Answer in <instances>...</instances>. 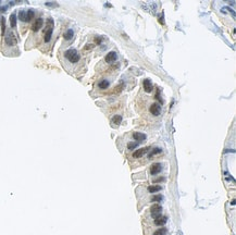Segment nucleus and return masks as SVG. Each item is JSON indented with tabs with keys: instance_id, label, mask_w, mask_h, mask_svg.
I'll return each instance as SVG.
<instances>
[{
	"instance_id": "6",
	"label": "nucleus",
	"mask_w": 236,
	"mask_h": 235,
	"mask_svg": "<svg viewBox=\"0 0 236 235\" xmlns=\"http://www.w3.org/2000/svg\"><path fill=\"white\" fill-rule=\"evenodd\" d=\"M42 23H44V21H42V19H41V18H38V19L35 21V23H34V24H33V26H32V29H33V31H34V32H37L38 29H39V28H40L41 26H42Z\"/></svg>"
},
{
	"instance_id": "2",
	"label": "nucleus",
	"mask_w": 236,
	"mask_h": 235,
	"mask_svg": "<svg viewBox=\"0 0 236 235\" xmlns=\"http://www.w3.org/2000/svg\"><path fill=\"white\" fill-rule=\"evenodd\" d=\"M52 31H53V20L48 19L47 20V29L45 32V41L48 42L50 41L51 36H52Z\"/></svg>"
},
{
	"instance_id": "31",
	"label": "nucleus",
	"mask_w": 236,
	"mask_h": 235,
	"mask_svg": "<svg viewBox=\"0 0 236 235\" xmlns=\"http://www.w3.org/2000/svg\"><path fill=\"white\" fill-rule=\"evenodd\" d=\"M0 23H1V20H0Z\"/></svg>"
},
{
	"instance_id": "8",
	"label": "nucleus",
	"mask_w": 236,
	"mask_h": 235,
	"mask_svg": "<svg viewBox=\"0 0 236 235\" xmlns=\"http://www.w3.org/2000/svg\"><path fill=\"white\" fill-rule=\"evenodd\" d=\"M161 169H162L161 163H155V164H152L151 168H150V173L155 175L157 173H159V172L161 171Z\"/></svg>"
},
{
	"instance_id": "23",
	"label": "nucleus",
	"mask_w": 236,
	"mask_h": 235,
	"mask_svg": "<svg viewBox=\"0 0 236 235\" xmlns=\"http://www.w3.org/2000/svg\"><path fill=\"white\" fill-rule=\"evenodd\" d=\"M161 200H162L161 195H155V196H152V198H151V201H161Z\"/></svg>"
},
{
	"instance_id": "18",
	"label": "nucleus",
	"mask_w": 236,
	"mask_h": 235,
	"mask_svg": "<svg viewBox=\"0 0 236 235\" xmlns=\"http://www.w3.org/2000/svg\"><path fill=\"white\" fill-rule=\"evenodd\" d=\"M121 122H122V117L119 114V115H114L113 117V119H112V123H114V124H116V125H119Z\"/></svg>"
},
{
	"instance_id": "20",
	"label": "nucleus",
	"mask_w": 236,
	"mask_h": 235,
	"mask_svg": "<svg viewBox=\"0 0 236 235\" xmlns=\"http://www.w3.org/2000/svg\"><path fill=\"white\" fill-rule=\"evenodd\" d=\"M19 19L23 22H26V11H24V10L20 11L19 12Z\"/></svg>"
},
{
	"instance_id": "14",
	"label": "nucleus",
	"mask_w": 236,
	"mask_h": 235,
	"mask_svg": "<svg viewBox=\"0 0 236 235\" xmlns=\"http://www.w3.org/2000/svg\"><path fill=\"white\" fill-rule=\"evenodd\" d=\"M73 36H74V32L72 31V29H68V31L64 33V39H67V40H70V39H72Z\"/></svg>"
},
{
	"instance_id": "24",
	"label": "nucleus",
	"mask_w": 236,
	"mask_h": 235,
	"mask_svg": "<svg viewBox=\"0 0 236 235\" xmlns=\"http://www.w3.org/2000/svg\"><path fill=\"white\" fill-rule=\"evenodd\" d=\"M123 87H124V84L122 83L121 85H119V86H116V87H115V89H114V92H120L123 89Z\"/></svg>"
},
{
	"instance_id": "19",
	"label": "nucleus",
	"mask_w": 236,
	"mask_h": 235,
	"mask_svg": "<svg viewBox=\"0 0 236 235\" xmlns=\"http://www.w3.org/2000/svg\"><path fill=\"white\" fill-rule=\"evenodd\" d=\"M33 18H34V11L33 10H27L26 11V22L31 21Z\"/></svg>"
},
{
	"instance_id": "17",
	"label": "nucleus",
	"mask_w": 236,
	"mask_h": 235,
	"mask_svg": "<svg viewBox=\"0 0 236 235\" xmlns=\"http://www.w3.org/2000/svg\"><path fill=\"white\" fill-rule=\"evenodd\" d=\"M166 233H168V230H166L165 227H161V229L157 230L156 232L153 233V235H166Z\"/></svg>"
},
{
	"instance_id": "30",
	"label": "nucleus",
	"mask_w": 236,
	"mask_h": 235,
	"mask_svg": "<svg viewBox=\"0 0 236 235\" xmlns=\"http://www.w3.org/2000/svg\"><path fill=\"white\" fill-rule=\"evenodd\" d=\"M161 181H164V177H159L158 180H156V182H161Z\"/></svg>"
},
{
	"instance_id": "3",
	"label": "nucleus",
	"mask_w": 236,
	"mask_h": 235,
	"mask_svg": "<svg viewBox=\"0 0 236 235\" xmlns=\"http://www.w3.org/2000/svg\"><path fill=\"white\" fill-rule=\"evenodd\" d=\"M151 216L155 218H158L160 214H161V211H162V208H161V206L160 205H158V204H156V205H153V206L151 207Z\"/></svg>"
},
{
	"instance_id": "11",
	"label": "nucleus",
	"mask_w": 236,
	"mask_h": 235,
	"mask_svg": "<svg viewBox=\"0 0 236 235\" xmlns=\"http://www.w3.org/2000/svg\"><path fill=\"white\" fill-rule=\"evenodd\" d=\"M133 137H134V139L138 140L139 143H142V142H144L146 139V135L143 134V133H139V132H135V133L133 134Z\"/></svg>"
},
{
	"instance_id": "10",
	"label": "nucleus",
	"mask_w": 236,
	"mask_h": 235,
	"mask_svg": "<svg viewBox=\"0 0 236 235\" xmlns=\"http://www.w3.org/2000/svg\"><path fill=\"white\" fill-rule=\"evenodd\" d=\"M150 112L153 115H159L160 114V106L158 104H152L150 106Z\"/></svg>"
},
{
	"instance_id": "12",
	"label": "nucleus",
	"mask_w": 236,
	"mask_h": 235,
	"mask_svg": "<svg viewBox=\"0 0 236 235\" xmlns=\"http://www.w3.org/2000/svg\"><path fill=\"white\" fill-rule=\"evenodd\" d=\"M166 221H168L166 217H161V216H159L158 218H156V219H155V224H156V225L161 226V225H163V224L166 223Z\"/></svg>"
},
{
	"instance_id": "4",
	"label": "nucleus",
	"mask_w": 236,
	"mask_h": 235,
	"mask_svg": "<svg viewBox=\"0 0 236 235\" xmlns=\"http://www.w3.org/2000/svg\"><path fill=\"white\" fill-rule=\"evenodd\" d=\"M6 42H7V45H9V46H14L16 44L15 35L13 34V33H9V34L6 36Z\"/></svg>"
},
{
	"instance_id": "27",
	"label": "nucleus",
	"mask_w": 236,
	"mask_h": 235,
	"mask_svg": "<svg viewBox=\"0 0 236 235\" xmlns=\"http://www.w3.org/2000/svg\"><path fill=\"white\" fill-rule=\"evenodd\" d=\"M94 48V45H90V44H88L86 47H85V50H89V49H93Z\"/></svg>"
},
{
	"instance_id": "13",
	"label": "nucleus",
	"mask_w": 236,
	"mask_h": 235,
	"mask_svg": "<svg viewBox=\"0 0 236 235\" xmlns=\"http://www.w3.org/2000/svg\"><path fill=\"white\" fill-rule=\"evenodd\" d=\"M161 191V186L160 185H151V186L148 187V192L149 193H157V192Z\"/></svg>"
},
{
	"instance_id": "22",
	"label": "nucleus",
	"mask_w": 236,
	"mask_h": 235,
	"mask_svg": "<svg viewBox=\"0 0 236 235\" xmlns=\"http://www.w3.org/2000/svg\"><path fill=\"white\" fill-rule=\"evenodd\" d=\"M161 153V148H155L151 153H150V155H149V158H151L153 155H157V154H160Z\"/></svg>"
},
{
	"instance_id": "16",
	"label": "nucleus",
	"mask_w": 236,
	"mask_h": 235,
	"mask_svg": "<svg viewBox=\"0 0 236 235\" xmlns=\"http://www.w3.org/2000/svg\"><path fill=\"white\" fill-rule=\"evenodd\" d=\"M10 23H11L12 27H15L16 26V15H15V13H12V14L10 15Z\"/></svg>"
},
{
	"instance_id": "26",
	"label": "nucleus",
	"mask_w": 236,
	"mask_h": 235,
	"mask_svg": "<svg viewBox=\"0 0 236 235\" xmlns=\"http://www.w3.org/2000/svg\"><path fill=\"white\" fill-rule=\"evenodd\" d=\"M156 98L158 99L159 101H161V97H160V90H159V89H157V95H156Z\"/></svg>"
},
{
	"instance_id": "5",
	"label": "nucleus",
	"mask_w": 236,
	"mask_h": 235,
	"mask_svg": "<svg viewBox=\"0 0 236 235\" xmlns=\"http://www.w3.org/2000/svg\"><path fill=\"white\" fill-rule=\"evenodd\" d=\"M116 60V52L114 51H111L109 54L106 55V57H104V61L107 62V63H112Z\"/></svg>"
},
{
	"instance_id": "28",
	"label": "nucleus",
	"mask_w": 236,
	"mask_h": 235,
	"mask_svg": "<svg viewBox=\"0 0 236 235\" xmlns=\"http://www.w3.org/2000/svg\"><path fill=\"white\" fill-rule=\"evenodd\" d=\"M46 6H48V7H57L58 5H57V3H52V2H47V3H46Z\"/></svg>"
},
{
	"instance_id": "1",
	"label": "nucleus",
	"mask_w": 236,
	"mask_h": 235,
	"mask_svg": "<svg viewBox=\"0 0 236 235\" xmlns=\"http://www.w3.org/2000/svg\"><path fill=\"white\" fill-rule=\"evenodd\" d=\"M65 58L68 59L70 62H72V63H76V62L80 61V55H78V52L77 50H75V49H69V50L65 51Z\"/></svg>"
},
{
	"instance_id": "21",
	"label": "nucleus",
	"mask_w": 236,
	"mask_h": 235,
	"mask_svg": "<svg viewBox=\"0 0 236 235\" xmlns=\"http://www.w3.org/2000/svg\"><path fill=\"white\" fill-rule=\"evenodd\" d=\"M137 146H138V143H135V142H130L129 145H127V148H129L130 150H133V149H135Z\"/></svg>"
},
{
	"instance_id": "15",
	"label": "nucleus",
	"mask_w": 236,
	"mask_h": 235,
	"mask_svg": "<svg viewBox=\"0 0 236 235\" xmlns=\"http://www.w3.org/2000/svg\"><path fill=\"white\" fill-rule=\"evenodd\" d=\"M98 86H99V88L101 89H106L109 87V81H107V79H102V81H100V83L98 84Z\"/></svg>"
},
{
	"instance_id": "25",
	"label": "nucleus",
	"mask_w": 236,
	"mask_h": 235,
	"mask_svg": "<svg viewBox=\"0 0 236 235\" xmlns=\"http://www.w3.org/2000/svg\"><path fill=\"white\" fill-rule=\"evenodd\" d=\"M101 41H102V38L101 37H95V42H96L97 45H100Z\"/></svg>"
},
{
	"instance_id": "7",
	"label": "nucleus",
	"mask_w": 236,
	"mask_h": 235,
	"mask_svg": "<svg viewBox=\"0 0 236 235\" xmlns=\"http://www.w3.org/2000/svg\"><path fill=\"white\" fill-rule=\"evenodd\" d=\"M143 86H144V90L146 92H150L152 90V84L149 79H144L143 82Z\"/></svg>"
},
{
	"instance_id": "9",
	"label": "nucleus",
	"mask_w": 236,
	"mask_h": 235,
	"mask_svg": "<svg viewBox=\"0 0 236 235\" xmlns=\"http://www.w3.org/2000/svg\"><path fill=\"white\" fill-rule=\"evenodd\" d=\"M149 149H150L149 147H147V148H142V149H137L135 153L133 154V157H134V158H140L144 154H146Z\"/></svg>"
},
{
	"instance_id": "29",
	"label": "nucleus",
	"mask_w": 236,
	"mask_h": 235,
	"mask_svg": "<svg viewBox=\"0 0 236 235\" xmlns=\"http://www.w3.org/2000/svg\"><path fill=\"white\" fill-rule=\"evenodd\" d=\"M159 22L161 23V24H164V21H163V16H161V18L159 19Z\"/></svg>"
}]
</instances>
